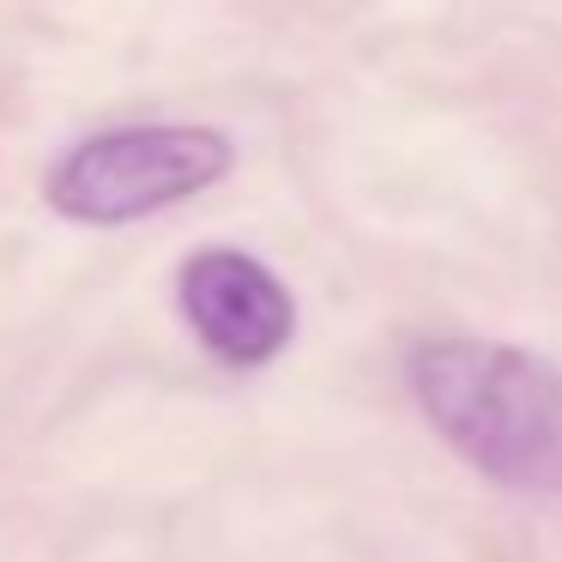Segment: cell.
Here are the masks:
<instances>
[{
    "mask_svg": "<svg viewBox=\"0 0 562 562\" xmlns=\"http://www.w3.org/2000/svg\"><path fill=\"white\" fill-rule=\"evenodd\" d=\"M429 429L508 490H562V369L520 345L436 339L412 357Z\"/></svg>",
    "mask_w": 562,
    "mask_h": 562,
    "instance_id": "cell-1",
    "label": "cell"
},
{
    "mask_svg": "<svg viewBox=\"0 0 562 562\" xmlns=\"http://www.w3.org/2000/svg\"><path fill=\"white\" fill-rule=\"evenodd\" d=\"M236 164L218 127L194 122H139L91 134L49 170V206L74 224H134L176 200L206 194Z\"/></svg>",
    "mask_w": 562,
    "mask_h": 562,
    "instance_id": "cell-2",
    "label": "cell"
},
{
    "mask_svg": "<svg viewBox=\"0 0 562 562\" xmlns=\"http://www.w3.org/2000/svg\"><path fill=\"white\" fill-rule=\"evenodd\" d=\"M194 339L231 369H260L291 345L296 303L267 260L243 248H200L176 279Z\"/></svg>",
    "mask_w": 562,
    "mask_h": 562,
    "instance_id": "cell-3",
    "label": "cell"
}]
</instances>
